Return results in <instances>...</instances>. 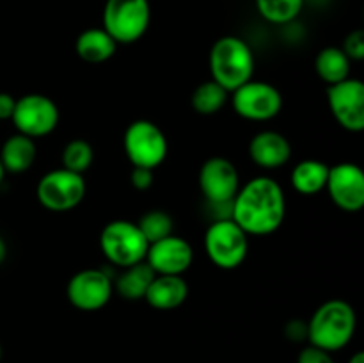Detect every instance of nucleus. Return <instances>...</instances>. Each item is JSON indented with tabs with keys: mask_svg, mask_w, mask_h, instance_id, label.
Listing matches in <instances>:
<instances>
[{
	"mask_svg": "<svg viewBox=\"0 0 364 363\" xmlns=\"http://www.w3.org/2000/svg\"><path fill=\"white\" fill-rule=\"evenodd\" d=\"M287 214L284 191L274 178L255 177L240 185L231 201V219L247 235H270L279 230Z\"/></svg>",
	"mask_w": 364,
	"mask_h": 363,
	"instance_id": "nucleus-1",
	"label": "nucleus"
},
{
	"mask_svg": "<svg viewBox=\"0 0 364 363\" xmlns=\"http://www.w3.org/2000/svg\"><path fill=\"white\" fill-rule=\"evenodd\" d=\"M358 317L350 302L329 299L322 302L308 320V342L327 352H336L352 342Z\"/></svg>",
	"mask_w": 364,
	"mask_h": 363,
	"instance_id": "nucleus-2",
	"label": "nucleus"
},
{
	"mask_svg": "<svg viewBox=\"0 0 364 363\" xmlns=\"http://www.w3.org/2000/svg\"><path fill=\"white\" fill-rule=\"evenodd\" d=\"M210 71L212 80L228 93H233L255 75V53L252 48L237 36H224L213 43L210 50Z\"/></svg>",
	"mask_w": 364,
	"mask_h": 363,
	"instance_id": "nucleus-3",
	"label": "nucleus"
},
{
	"mask_svg": "<svg viewBox=\"0 0 364 363\" xmlns=\"http://www.w3.org/2000/svg\"><path fill=\"white\" fill-rule=\"evenodd\" d=\"M148 248V241L134 221H110L100 233V249L103 256L121 269L144 262Z\"/></svg>",
	"mask_w": 364,
	"mask_h": 363,
	"instance_id": "nucleus-4",
	"label": "nucleus"
},
{
	"mask_svg": "<svg viewBox=\"0 0 364 363\" xmlns=\"http://www.w3.org/2000/svg\"><path fill=\"white\" fill-rule=\"evenodd\" d=\"M151 23L149 0H107L103 7V28L117 45L139 41Z\"/></svg>",
	"mask_w": 364,
	"mask_h": 363,
	"instance_id": "nucleus-5",
	"label": "nucleus"
},
{
	"mask_svg": "<svg viewBox=\"0 0 364 363\" xmlns=\"http://www.w3.org/2000/svg\"><path fill=\"white\" fill-rule=\"evenodd\" d=\"M123 148L134 167L153 169L167 159L169 144L162 128L149 120H135L127 127Z\"/></svg>",
	"mask_w": 364,
	"mask_h": 363,
	"instance_id": "nucleus-6",
	"label": "nucleus"
},
{
	"mask_svg": "<svg viewBox=\"0 0 364 363\" xmlns=\"http://www.w3.org/2000/svg\"><path fill=\"white\" fill-rule=\"evenodd\" d=\"M205 251L213 265L233 270L247 256L249 235L233 219H217L205 233Z\"/></svg>",
	"mask_w": 364,
	"mask_h": 363,
	"instance_id": "nucleus-7",
	"label": "nucleus"
},
{
	"mask_svg": "<svg viewBox=\"0 0 364 363\" xmlns=\"http://www.w3.org/2000/svg\"><path fill=\"white\" fill-rule=\"evenodd\" d=\"M84 174L73 173L64 167L48 171L38 182L36 196L46 210L52 212H68L80 205L85 198Z\"/></svg>",
	"mask_w": 364,
	"mask_h": 363,
	"instance_id": "nucleus-8",
	"label": "nucleus"
},
{
	"mask_svg": "<svg viewBox=\"0 0 364 363\" xmlns=\"http://www.w3.org/2000/svg\"><path fill=\"white\" fill-rule=\"evenodd\" d=\"M60 120L59 107L52 98L41 93H31L16 100L11 121L18 134L39 139L52 134Z\"/></svg>",
	"mask_w": 364,
	"mask_h": 363,
	"instance_id": "nucleus-9",
	"label": "nucleus"
},
{
	"mask_svg": "<svg viewBox=\"0 0 364 363\" xmlns=\"http://www.w3.org/2000/svg\"><path fill=\"white\" fill-rule=\"evenodd\" d=\"M231 103L244 120L269 121L283 109V95L269 82L249 80L231 93Z\"/></svg>",
	"mask_w": 364,
	"mask_h": 363,
	"instance_id": "nucleus-10",
	"label": "nucleus"
},
{
	"mask_svg": "<svg viewBox=\"0 0 364 363\" xmlns=\"http://www.w3.org/2000/svg\"><path fill=\"white\" fill-rule=\"evenodd\" d=\"M327 103L334 120L348 132L364 130V84L359 78H345L327 88Z\"/></svg>",
	"mask_w": 364,
	"mask_h": 363,
	"instance_id": "nucleus-11",
	"label": "nucleus"
},
{
	"mask_svg": "<svg viewBox=\"0 0 364 363\" xmlns=\"http://www.w3.org/2000/svg\"><path fill=\"white\" fill-rule=\"evenodd\" d=\"M199 189L210 205L231 203L240 189L237 166L226 157H210L199 169Z\"/></svg>",
	"mask_w": 364,
	"mask_h": 363,
	"instance_id": "nucleus-12",
	"label": "nucleus"
},
{
	"mask_svg": "<svg viewBox=\"0 0 364 363\" xmlns=\"http://www.w3.org/2000/svg\"><path fill=\"white\" fill-rule=\"evenodd\" d=\"M114 294V281L100 269H84L75 274L66 287L71 305L82 312L102 310Z\"/></svg>",
	"mask_w": 364,
	"mask_h": 363,
	"instance_id": "nucleus-13",
	"label": "nucleus"
},
{
	"mask_svg": "<svg viewBox=\"0 0 364 363\" xmlns=\"http://www.w3.org/2000/svg\"><path fill=\"white\" fill-rule=\"evenodd\" d=\"M326 189L334 205L345 212H359L364 206V173L358 164L329 166Z\"/></svg>",
	"mask_w": 364,
	"mask_h": 363,
	"instance_id": "nucleus-14",
	"label": "nucleus"
},
{
	"mask_svg": "<svg viewBox=\"0 0 364 363\" xmlns=\"http://www.w3.org/2000/svg\"><path fill=\"white\" fill-rule=\"evenodd\" d=\"M144 260L155 274L183 276L194 262V249L187 238L171 233L149 244Z\"/></svg>",
	"mask_w": 364,
	"mask_h": 363,
	"instance_id": "nucleus-15",
	"label": "nucleus"
},
{
	"mask_svg": "<svg viewBox=\"0 0 364 363\" xmlns=\"http://www.w3.org/2000/svg\"><path fill=\"white\" fill-rule=\"evenodd\" d=\"M249 157L262 169L283 167L291 157V144L276 130H262L249 142Z\"/></svg>",
	"mask_w": 364,
	"mask_h": 363,
	"instance_id": "nucleus-16",
	"label": "nucleus"
},
{
	"mask_svg": "<svg viewBox=\"0 0 364 363\" xmlns=\"http://www.w3.org/2000/svg\"><path fill=\"white\" fill-rule=\"evenodd\" d=\"M188 298V285L183 276H167V274H156L146 290L144 301L151 308L174 310L185 302Z\"/></svg>",
	"mask_w": 364,
	"mask_h": 363,
	"instance_id": "nucleus-17",
	"label": "nucleus"
},
{
	"mask_svg": "<svg viewBox=\"0 0 364 363\" xmlns=\"http://www.w3.org/2000/svg\"><path fill=\"white\" fill-rule=\"evenodd\" d=\"M38 159V146L32 137L23 134H14L6 139L0 149V162L6 173L20 174L31 169Z\"/></svg>",
	"mask_w": 364,
	"mask_h": 363,
	"instance_id": "nucleus-18",
	"label": "nucleus"
},
{
	"mask_svg": "<svg viewBox=\"0 0 364 363\" xmlns=\"http://www.w3.org/2000/svg\"><path fill=\"white\" fill-rule=\"evenodd\" d=\"M117 43L114 41L112 36L103 27L85 28L80 32L75 41V52L82 60L91 64H100L109 60L116 53Z\"/></svg>",
	"mask_w": 364,
	"mask_h": 363,
	"instance_id": "nucleus-19",
	"label": "nucleus"
},
{
	"mask_svg": "<svg viewBox=\"0 0 364 363\" xmlns=\"http://www.w3.org/2000/svg\"><path fill=\"white\" fill-rule=\"evenodd\" d=\"M327 177H329V166L326 162L316 159H306L295 164V167L291 169L290 182L299 194L313 196L326 189Z\"/></svg>",
	"mask_w": 364,
	"mask_h": 363,
	"instance_id": "nucleus-20",
	"label": "nucleus"
},
{
	"mask_svg": "<svg viewBox=\"0 0 364 363\" xmlns=\"http://www.w3.org/2000/svg\"><path fill=\"white\" fill-rule=\"evenodd\" d=\"M155 276L156 274L144 260L135 265L124 267L123 273L114 281V290L128 301H139V299H144L146 290Z\"/></svg>",
	"mask_w": 364,
	"mask_h": 363,
	"instance_id": "nucleus-21",
	"label": "nucleus"
},
{
	"mask_svg": "<svg viewBox=\"0 0 364 363\" xmlns=\"http://www.w3.org/2000/svg\"><path fill=\"white\" fill-rule=\"evenodd\" d=\"M350 64L352 60L348 59L343 50L338 46H327V48L320 50L316 56L315 70L316 75L327 85H333L350 77Z\"/></svg>",
	"mask_w": 364,
	"mask_h": 363,
	"instance_id": "nucleus-22",
	"label": "nucleus"
},
{
	"mask_svg": "<svg viewBox=\"0 0 364 363\" xmlns=\"http://www.w3.org/2000/svg\"><path fill=\"white\" fill-rule=\"evenodd\" d=\"M230 93L224 88H220L215 80H205L194 89L191 96L192 109L203 116H212L217 114L228 103Z\"/></svg>",
	"mask_w": 364,
	"mask_h": 363,
	"instance_id": "nucleus-23",
	"label": "nucleus"
},
{
	"mask_svg": "<svg viewBox=\"0 0 364 363\" xmlns=\"http://www.w3.org/2000/svg\"><path fill=\"white\" fill-rule=\"evenodd\" d=\"M304 0H256V9L274 25L291 23L301 14Z\"/></svg>",
	"mask_w": 364,
	"mask_h": 363,
	"instance_id": "nucleus-24",
	"label": "nucleus"
},
{
	"mask_svg": "<svg viewBox=\"0 0 364 363\" xmlns=\"http://www.w3.org/2000/svg\"><path fill=\"white\" fill-rule=\"evenodd\" d=\"M63 167L73 173L84 174L95 162V149L85 139H71L63 149Z\"/></svg>",
	"mask_w": 364,
	"mask_h": 363,
	"instance_id": "nucleus-25",
	"label": "nucleus"
},
{
	"mask_svg": "<svg viewBox=\"0 0 364 363\" xmlns=\"http://www.w3.org/2000/svg\"><path fill=\"white\" fill-rule=\"evenodd\" d=\"M139 230L146 237L148 244L160 241V238L167 237L173 233V217L166 212V210H149L144 216L139 219L137 223Z\"/></svg>",
	"mask_w": 364,
	"mask_h": 363,
	"instance_id": "nucleus-26",
	"label": "nucleus"
},
{
	"mask_svg": "<svg viewBox=\"0 0 364 363\" xmlns=\"http://www.w3.org/2000/svg\"><path fill=\"white\" fill-rule=\"evenodd\" d=\"M347 57L350 60H363L364 59V32L361 28H355L345 38L343 46H341Z\"/></svg>",
	"mask_w": 364,
	"mask_h": 363,
	"instance_id": "nucleus-27",
	"label": "nucleus"
},
{
	"mask_svg": "<svg viewBox=\"0 0 364 363\" xmlns=\"http://www.w3.org/2000/svg\"><path fill=\"white\" fill-rule=\"evenodd\" d=\"M297 363H334L331 352L323 351V349L315 347V345H306L301 352H299Z\"/></svg>",
	"mask_w": 364,
	"mask_h": 363,
	"instance_id": "nucleus-28",
	"label": "nucleus"
},
{
	"mask_svg": "<svg viewBox=\"0 0 364 363\" xmlns=\"http://www.w3.org/2000/svg\"><path fill=\"white\" fill-rule=\"evenodd\" d=\"M153 180H155L153 169H146V167H134L132 169L130 182L134 185V189H137V191H148L153 185Z\"/></svg>",
	"mask_w": 364,
	"mask_h": 363,
	"instance_id": "nucleus-29",
	"label": "nucleus"
},
{
	"mask_svg": "<svg viewBox=\"0 0 364 363\" xmlns=\"http://www.w3.org/2000/svg\"><path fill=\"white\" fill-rule=\"evenodd\" d=\"M284 335L290 342H304L308 340V322L301 319H294L284 327Z\"/></svg>",
	"mask_w": 364,
	"mask_h": 363,
	"instance_id": "nucleus-30",
	"label": "nucleus"
},
{
	"mask_svg": "<svg viewBox=\"0 0 364 363\" xmlns=\"http://www.w3.org/2000/svg\"><path fill=\"white\" fill-rule=\"evenodd\" d=\"M16 105V98L9 93H0V120H11Z\"/></svg>",
	"mask_w": 364,
	"mask_h": 363,
	"instance_id": "nucleus-31",
	"label": "nucleus"
},
{
	"mask_svg": "<svg viewBox=\"0 0 364 363\" xmlns=\"http://www.w3.org/2000/svg\"><path fill=\"white\" fill-rule=\"evenodd\" d=\"M6 256H7V244H6V241L0 237V263L6 260Z\"/></svg>",
	"mask_w": 364,
	"mask_h": 363,
	"instance_id": "nucleus-32",
	"label": "nucleus"
},
{
	"mask_svg": "<svg viewBox=\"0 0 364 363\" xmlns=\"http://www.w3.org/2000/svg\"><path fill=\"white\" fill-rule=\"evenodd\" d=\"M348 363H364V354L361 351H358L355 354H352V358L348 359Z\"/></svg>",
	"mask_w": 364,
	"mask_h": 363,
	"instance_id": "nucleus-33",
	"label": "nucleus"
},
{
	"mask_svg": "<svg viewBox=\"0 0 364 363\" xmlns=\"http://www.w3.org/2000/svg\"><path fill=\"white\" fill-rule=\"evenodd\" d=\"M4 177H6V169H4V166H2V162H0V184H2V180H4Z\"/></svg>",
	"mask_w": 364,
	"mask_h": 363,
	"instance_id": "nucleus-34",
	"label": "nucleus"
},
{
	"mask_svg": "<svg viewBox=\"0 0 364 363\" xmlns=\"http://www.w3.org/2000/svg\"><path fill=\"white\" fill-rule=\"evenodd\" d=\"M2 354H4V351H2V345H0V359H2Z\"/></svg>",
	"mask_w": 364,
	"mask_h": 363,
	"instance_id": "nucleus-35",
	"label": "nucleus"
}]
</instances>
